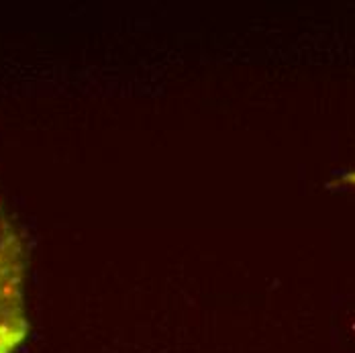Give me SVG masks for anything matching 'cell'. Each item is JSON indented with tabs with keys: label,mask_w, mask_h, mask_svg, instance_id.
Segmentation results:
<instances>
[{
	"label": "cell",
	"mask_w": 355,
	"mask_h": 353,
	"mask_svg": "<svg viewBox=\"0 0 355 353\" xmlns=\"http://www.w3.org/2000/svg\"><path fill=\"white\" fill-rule=\"evenodd\" d=\"M25 278V246L0 196V353H15L27 339Z\"/></svg>",
	"instance_id": "6da1fadb"
},
{
	"label": "cell",
	"mask_w": 355,
	"mask_h": 353,
	"mask_svg": "<svg viewBox=\"0 0 355 353\" xmlns=\"http://www.w3.org/2000/svg\"><path fill=\"white\" fill-rule=\"evenodd\" d=\"M341 182H345V184H352L355 188V170H352V172H347L345 176L341 178Z\"/></svg>",
	"instance_id": "7a4b0ae2"
}]
</instances>
